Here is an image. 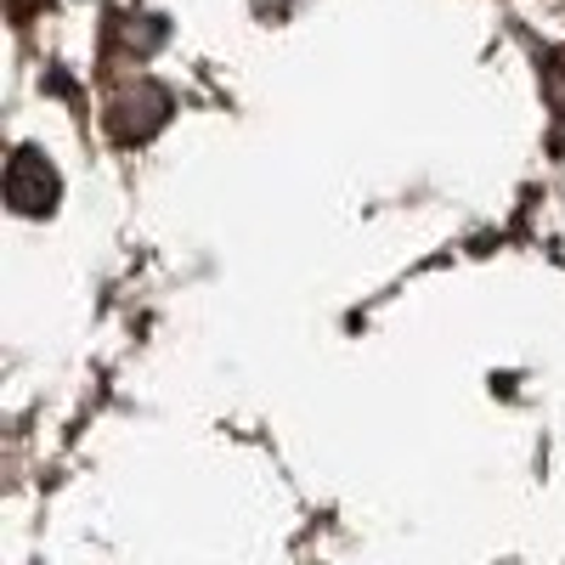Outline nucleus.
<instances>
[{
	"label": "nucleus",
	"instance_id": "1",
	"mask_svg": "<svg viewBox=\"0 0 565 565\" xmlns=\"http://www.w3.org/2000/svg\"><path fill=\"white\" fill-rule=\"evenodd\" d=\"M7 199L18 215H45L57 204V170L45 164L34 148H23L12 164H7Z\"/></svg>",
	"mask_w": 565,
	"mask_h": 565
}]
</instances>
